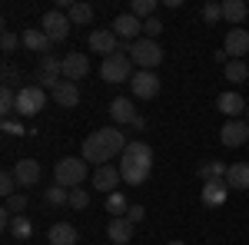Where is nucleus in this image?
Wrapping results in <instances>:
<instances>
[{
  "label": "nucleus",
  "mask_w": 249,
  "mask_h": 245,
  "mask_svg": "<svg viewBox=\"0 0 249 245\" xmlns=\"http://www.w3.org/2000/svg\"><path fill=\"white\" fill-rule=\"evenodd\" d=\"M87 73H90V60H87V53H67V57H63V80L77 83V80H83Z\"/></svg>",
  "instance_id": "nucleus-14"
},
{
  "label": "nucleus",
  "mask_w": 249,
  "mask_h": 245,
  "mask_svg": "<svg viewBox=\"0 0 249 245\" xmlns=\"http://www.w3.org/2000/svg\"><path fill=\"white\" fill-rule=\"evenodd\" d=\"M123 149H126V139H123V132L116 126H100V130H93L83 139V159L93 163L96 169L110 166V159L123 156Z\"/></svg>",
  "instance_id": "nucleus-1"
},
{
  "label": "nucleus",
  "mask_w": 249,
  "mask_h": 245,
  "mask_svg": "<svg viewBox=\"0 0 249 245\" xmlns=\"http://www.w3.org/2000/svg\"><path fill=\"white\" fill-rule=\"evenodd\" d=\"M100 76H103L107 83H130V80H133V60H130V53L103 57V63H100Z\"/></svg>",
  "instance_id": "nucleus-5"
},
{
  "label": "nucleus",
  "mask_w": 249,
  "mask_h": 245,
  "mask_svg": "<svg viewBox=\"0 0 249 245\" xmlns=\"http://www.w3.org/2000/svg\"><path fill=\"white\" fill-rule=\"evenodd\" d=\"M226 172H230V166H226V163L213 159V163H206V166L199 169V176H203V182H210V179H226Z\"/></svg>",
  "instance_id": "nucleus-28"
},
{
  "label": "nucleus",
  "mask_w": 249,
  "mask_h": 245,
  "mask_svg": "<svg viewBox=\"0 0 249 245\" xmlns=\"http://www.w3.org/2000/svg\"><path fill=\"white\" fill-rule=\"evenodd\" d=\"M130 60H133V66H140V70H153L156 73V66L163 63V50H160V43L150 37H140L130 47Z\"/></svg>",
  "instance_id": "nucleus-4"
},
{
  "label": "nucleus",
  "mask_w": 249,
  "mask_h": 245,
  "mask_svg": "<svg viewBox=\"0 0 249 245\" xmlns=\"http://www.w3.org/2000/svg\"><path fill=\"white\" fill-rule=\"evenodd\" d=\"M0 113H3V119H10V113H17V93L10 86L0 90Z\"/></svg>",
  "instance_id": "nucleus-31"
},
{
  "label": "nucleus",
  "mask_w": 249,
  "mask_h": 245,
  "mask_svg": "<svg viewBox=\"0 0 249 245\" xmlns=\"http://www.w3.org/2000/svg\"><path fill=\"white\" fill-rule=\"evenodd\" d=\"M14 176H17L20 186H37L40 182V163L37 159H20L14 166Z\"/></svg>",
  "instance_id": "nucleus-21"
},
{
  "label": "nucleus",
  "mask_w": 249,
  "mask_h": 245,
  "mask_svg": "<svg viewBox=\"0 0 249 245\" xmlns=\"http://www.w3.org/2000/svg\"><path fill=\"white\" fill-rule=\"evenodd\" d=\"M47 106V93L43 86H20L17 93V116H37Z\"/></svg>",
  "instance_id": "nucleus-6"
},
{
  "label": "nucleus",
  "mask_w": 249,
  "mask_h": 245,
  "mask_svg": "<svg viewBox=\"0 0 249 245\" xmlns=\"http://www.w3.org/2000/svg\"><path fill=\"white\" fill-rule=\"evenodd\" d=\"M7 232H10L14 239H20V242H23V239H30V235H34V222H30L27 215H14V222H10V229H7Z\"/></svg>",
  "instance_id": "nucleus-26"
},
{
  "label": "nucleus",
  "mask_w": 249,
  "mask_h": 245,
  "mask_svg": "<svg viewBox=\"0 0 249 245\" xmlns=\"http://www.w3.org/2000/svg\"><path fill=\"white\" fill-rule=\"evenodd\" d=\"M203 20H206V23L223 20V3H206V7H203Z\"/></svg>",
  "instance_id": "nucleus-38"
},
{
  "label": "nucleus",
  "mask_w": 249,
  "mask_h": 245,
  "mask_svg": "<svg viewBox=\"0 0 249 245\" xmlns=\"http://www.w3.org/2000/svg\"><path fill=\"white\" fill-rule=\"evenodd\" d=\"M150 172H153V149L146 146V143H126V149L120 156V176H123V182L126 186H143L146 179H150Z\"/></svg>",
  "instance_id": "nucleus-2"
},
{
  "label": "nucleus",
  "mask_w": 249,
  "mask_h": 245,
  "mask_svg": "<svg viewBox=\"0 0 249 245\" xmlns=\"http://www.w3.org/2000/svg\"><path fill=\"white\" fill-rule=\"evenodd\" d=\"M226 182L230 189H249V163H232L226 172Z\"/></svg>",
  "instance_id": "nucleus-24"
},
{
  "label": "nucleus",
  "mask_w": 249,
  "mask_h": 245,
  "mask_svg": "<svg viewBox=\"0 0 249 245\" xmlns=\"http://www.w3.org/2000/svg\"><path fill=\"white\" fill-rule=\"evenodd\" d=\"M126 196H123V192H110V196H107V212H110V215H113V219H120V215H126Z\"/></svg>",
  "instance_id": "nucleus-29"
},
{
  "label": "nucleus",
  "mask_w": 249,
  "mask_h": 245,
  "mask_svg": "<svg viewBox=\"0 0 249 245\" xmlns=\"http://www.w3.org/2000/svg\"><path fill=\"white\" fill-rule=\"evenodd\" d=\"M47 202H50V206H70V189L50 186L47 189Z\"/></svg>",
  "instance_id": "nucleus-34"
},
{
  "label": "nucleus",
  "mask_w": 249,
  "mask_h": 245,
  "mask_svg": "<svg viewBox=\"0 0 249 245\" xmlns=\"http://www.w3.org/2000/svg\"><path fill=\"white\" fill-rule=\"evenodd\" d=\"M53 103H57V106H67V110H73V106L80 103V90H77V83L63 80L57 90H53Z\"/></svg>",
  "instance_id": "nucleus-22"
},
{
  "label": "nucleus",
  "mask_w": 249,
  "mask_h": 245,
  "mask_svg": "<svg viewBox=\"0 0 249 245\" xmlns=\"http://www.w3.org/2000/svg\"><path fill=\"white\" fill-rule=\"evenodd\" d=\"M113 33L123 40V43H136L140 33H143V20L133 17V14L126 10V14H120V17L113 20Z\"/></svg>",
  "instance_id": "nucleus-10"
},
{
  "label": "nucleus",
  "mask_w": 249,
  "mask_h": 245,
  "mask_svg": "<svg viewBox=\"0 0 249 245\" xmlns=\"http://www.w3.org/2000/svg\"><path fill=\"white\" fill-rule=\"evenodd\" d=\"M20 40H23V47H27L30 53H40V57H50V37H47L43 30H37V27H30V30H23V33H20Z\"/></svg>",
  "instance_id": "nucleus-17"
},
{
  "label": "nucleus",
  "mask_w": 249,
  "mask_h": 245,
  "mask_svg": "<svg viewBox=\"0 0 249 245\" xmlns=\"http://www.w3.org/2000/svg\"><path fill=\"white\" fill-rule=\"evenodd\" d=\"M67 17H70V23H77V27H87V23L93 20V7H90V3H73V7L67 10Z\"/></svg>",
  "instance_id": "nucleus-25"
},
{
  "label": "nucleus",
  "mask_w": 249,
  "mask_h": 245,
  "mask_svg": "<svg viewBox=\"0 0 249 245\" xmlns=\"http://www.w3.org/2000/svg\"><path fill=\"white\" fill-rule=\"evenodd\" d=\"M53 179H57V186H63V189H80L83 179H87V159H83V156H67V159H60L57 169H53Z\"/></svg>",
  "instance_id": "nucleus-3"
},
{
  "label": "nucleus",
  "mask_w": 249,
  "mask_h": 245,
  "mask_svg": "<svg viewBox=\"0 0 249 245\" xmlns=\"http://www.w3.org/2000/svg\"><path fill=\"white\" fill-rule=\"evenodd\" d=\"M219 143L230 146V149L249 143V123H246V119H226V126L219 130Z\"/></svg>",
  "instance_id": "nucleus-9"
},
{
  "label": "nucleus",
  "mask_w": 249,
  "mask_h": 245,
  "mask_svg": "<svg viewBox=\"0 0 249 245\" xmlns=\"http://www.w3.org/2000/svg\"><path fill=\"white\" fill-rule=\"evenodd\" d=\"M47 242L50 245H77L80 232L70 222H57V226H50V232H47Z\"/></svg>",
  "instance_id": "nucleus-18"
},
{
  "label": "nucleus",
  "mask_w": 249,
  "mask_h": 245,
  "mask_svg": "<svg viewBox=\"0 0 249 245\" xmlns=\"http://www.w3.org/2000/svg\"><path fill=\"white\" fill-rule=\"evenodd\" d=\"M216 106H219V113H226L230 119H239V113H246V110H249V103H246V99H243L239 93H236V90H226V93H219Z\"/></svg>",
  "instance_id": "nucleus-16"
},
{
  "label": "nucleus",
  "mask_w": 249,
  "mask_h": 245,
  "mask_svg": "<svg viewBox=\"0 0 249 245\" xmlns=\"http://www.w3.org/2000/svg\"><path fill=\"white\" fill-rule=\"evenodd\" d=\"M249 14V3L246 0H223V20L232 23V27H239Z\"/></svg>",
  "instance_id": "nucleus-23"
},
{
  "label": "nucleus",
  "mask_w": 249,
  "mask_h": 245,
  "mask_svg": "<svg viewBox=\"0 0 249 245\" xmlns=\"http://www.w3.org/2000/svg\"><path fill=\"white\" fill-rule=\"evenodd\" d=\"M130 14L140 17V20L156 17V0H133V3H130Z\"/></svg>",
  "instance_id": "nucleus-30"
},
{
  "label": "nucleus",
  "mask_w": 249,
  "mask_h": 245,
  "mask_svg": "<svg viewBox=\"0 0 249 245\" xmlns=\"http://www.w3.org/2000/svg\"><path fill=\"white\" fill-rule=\"evenodd\" d=\"M23 209H27V196L23 192H14L10 199H3V212H10V215H23Z\"/></svg>",
  "instance_id": "nucleus-32"
},
{
  "label": "nucleus",
  "mask_w": 249,
  "mask_h": 245,
  "mask_svg": "<svg viewBox=\"0 0 249 245\" xmlns=\"http://www.w3.org/2000/svg\"><path fill=\"white\" fill-rule=\"evenodd\" d=\"M170 245H186V242H179V239H176V242H170Z\"/></svg>",
  "instance_id": "nucleus-41"
},
{
  "label": "nucleus",
  "mask_w": 249,
  "mask_h": 245,
  "mask_svg": "<svg viewBox=\"0 0 249 245\" xmlns=\"http://www.w3.org/2000/svg\"><path fill=\"white\" fill-rule=\"evenodd\" d=\"M160 33H163V20H160V17H150V20H143V37L156 40Z\"/></svg>",
  "instance_id": "nucleus-36"
},
{
  "label": "nucleus",
  "mask_w": 249,
  "mask_h": 245,
  "mask_svg": "<svg viewBox=\"0 0 249 245\" xmlns=\"http://www.w3.org/2000/svg\"><path fill=\"white\" fill-rule=\"evenodd\" d=\"M226 196H230V182H226V179H210V182L203 186V206L219 209L226 202Z\"/></svg>",
  "instance_id": "nucleus-15"
},
{
  "label": "nucleus",
  "mask_w": 249,
  "mask_h": 245,
  "mask_svg": "<svg viewBox=\"0 0 249 245\" xmlns=\"http://www.w3.org/2000/svg\"><path fill=\"white\" fill-rule=\"evenodd\" d=\"M70 17L63 14V10H47L43 14V33L50 37V43H63V40L70 37Z\"/></svg>",
  "instance_id": "nucleus-7"
},
{
  "label": "nucleus",
  "mask_w": 249,
  "mask_h": 245,
  "mask_svg": "<svg viewBox=\"0 0 249 245\" xmlns=\"http://www.w3.org/2000/svg\"><path fill=\"white\" fill-rule=\"evenodd\" d=\"M20 43H23V40H20L14 30H3V37H0V47H3V53H14Z\"/></svg>",
  "instance_id": "nucleus-37"
},
{
  "label": "nucleus",
  "mask_w": 249,
  "mask_h": 245,
  "mask_svg": "<svg viewBox=\"0 0 249 245\" xmlns=\"http://www.w3.org/2000/svg\"><path fill=\"white\" fill-rule=\"evenodd\" d=\"M87 43H90L93 53H107V57H113L116 50H120V37H116L113 30H93Z\"/></svg>",
  "instance_id": "nucleus-13"
},
{
  "label": "nucleus",
  "mask_w": 249,
  "mask_h": 245,
  "mask_svg": "<svg viewBox=\"0 0 249 245\" xmlns=\"http://www.w3.org/2000/svg\"><path fill=\"white\" fill-rule=\"evenodd\" d=\"M246 123H249V110H246Z\"/></svg>",
  "instance_id": "nucleus-42"
},
{
  "label": "nucleus",
  "mask_w": 249,
  "mask_h": 245,
  "mask_svg": "<svg viewBox=\"0 0 249 245\" xmlns=\"http://www.w3.org/2000/svg\"><path fill=\"white\" fill-rule=\"evenodd\" d=\"M0 130L7 132V136H23V126H20V119H3V123H0Z\"/></svg>",
  "instance_id": "nucleus-39"
},
{
  "label": "nucleus",
  "mask_w": 249,
  "mask_h": 245,
  "mask_svg": "<svg viewBox=\"0 0 249 245\" xmlns=\"http://www.w3.org/2000/svg\"><path fill=\"white\" fill-rule=\"evenodd\" d=\"M107 235H110V242L113 245H126L133 239V222L126 219V215H120V219H110V226H107Z\"/></svg>",
  "instance_id": "nucleus-19"
},
{
  "label": "nucleus",
  "mask_w": 249,
  "mask_h": 245,
  "mask_svg": "<svg viewBox=\"0 0 249 245\" xmlns=\"http://www.w3.org/2000/svg\"><path fill=\"white\" fill-rule=\"evenodd\" d=\"M123 182V176H120V166H100L93 172V189L96 192H116V186Z\"/></svg>",
  "instance_id": "nucleus-12"
},
{
  "label": "nucleus",
  "mask_w": 249,
  "mask_h": 245,
  "mask_svg": "<svg viewBox=\"0 0 249 245\" xmlns=\"http://www.w3.org/2000/svg\"><path fill=\"white\" fill-rule=\"evenodd\" d=\"M223 50H226V57H230V60H243V53H249V30H243V27H232L230 33H226Z\"/></svg>",
  "instance_id": "nucleus-11"
},
{
  "label": "nucleus",
  "mask_w": 249,
  "mask_h": 245,
  "mask_svg": "<svg viewBox=\"0 0 249 245\" xmlns=\"http://www.w3.org/2000/svg\"><path fill=\"white\" fill-rule=\"evenodd\" d=\"M90 206V192L87 189H70V209H87Z\"/></svg>",
  "instance_id": "nucleus-35"
},
{
  "label": "nucleus",
  "mask_w": 249,
  "mask_h": 245,
  "mask_svg": "<svg viewBox=\"0 0 249 245\" xmlns=\"http://www.w3.org/2000/svg\"><path fill=\"white\" fill-rule=\"evenodd\" d=\"M17 176H14V169H7V172H0V196H3V199H10V196H14V192H17Z\"/></svg>",
  "instance_id": "nucleus-33"
},
{
  "label": "nucleus",
  "mask_w": 249,
  "mask_h": 245,
  "mask_svg": "<svg viewBox=\"0 0 249 245\" xmlns=\"http://www.w3.org/2000/svg\"><path fill=\"white\" fill-rule=\"evenodd\" d=\"M126 219H130L133 226H136V222H143V219H146V209H143V206H136V202H133V206L126 209Z\"/></svg>",
  "instance_id": "nucleus-40"
},
{
  "label": "nucleus",
  "mask_w": 249,
  "mask_h": 245,
  "mask_svg": "<svg viewBox=\"0 0 249 245\" xmlns=\"http://www.w3.org/2000/svg\"><path fill=\"white\" fill-rule=\"evenodd\" d=\"M110 116H113V123H120V126H133V119H136V106L126 99V96H116L113 103H110Z\"/></svg>",
  "instance_id": "nucleus-20"
},
{
  "label": "nucleus",
  "mask_w": 249,
  "mask_h": 245,
  "mask_svg": "<svg viewBox=\"0 0 249 245\" xmlns=\"http://www.w3.org/2000/svg\"><path fill=\"white\" fill-rule=\"evenodd\" d=\"M226 80H230V83H246L249 66L243 63V60H230V63H226Z\"/></svg>",
  "instance_id": "nucleus-27"
},
{
  "label": "nucleus",
  "mask_w": 249,
  "mask_h": 245,
  "mask_svg": "<svg viewBox=\"0 0 249 245\" xmlns=\"http://www.w3.org/2000/svg\"><path fill=\"white\" fill-rule=\"evenodd\" d=\"M130 90H133L136 99H153V96L160 93V76H156L153 70H140V73H133V80H130Z\"/></svg>",
  "instance_id": "nucleus-8"
}]
</instances>
